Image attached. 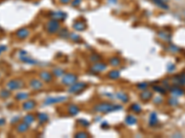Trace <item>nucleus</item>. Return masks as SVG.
Wrapping results in <instances>:
<instances>
[{"instance_id":"nucleus-38","label":"nucleus","mask_w":185,"mask_h":138,"mask_svg":"<svg viewBox=\"0 0 185 138\" xmlns=\"http://www.w3.org/2000/svg\"><path fill=\"white\" fill-rule=\"evenodd\" d=\"M75 137H79V138H86V137H89V135L84 132H80L75 135Z\"/></svg>"},{"instance_id":"nucleus-42","label":"nucleus","mask_w":185,"mask_h":138,"mask_svg":"<svg viewBox=\"0 0 185 138\" xmlns=\"http://www.w3.org/2000/svg\"><path fill=\"white\" fill-rule=\"evenodd\" d=\"M18 121H20V117H18V116H14L10 120V122L14 124H17V122H18Z\"/></svg>"},{"instance_id":"nucleus-47","label":"nucleus","mask_w":185,"mask_h":138,"mask_svg":"<svg viewBox=\"0 0 185 138\" xmlns=\"http://www.w3.org/2000/svg\"><path fill=\"white\" fill-rule=\"evenodd\" d=\"M101 127H102V128H105V127H108V124H107V122H104L103 124H101Z\"/></svg>"},{"instance_id":"nucleus-34","label":"nucleus","mask_w":185,"mask_h":138,"mask_svg":"<svg viewBox=\"0 0 185 138\" xmlns=\"http://www.w3.org/2000/svg\"><path fill=\"white\" fill-rule=\"evenodd\" d=\"M59 37H61V38H67V37H69V32L68 31V29H63L60 31V32H59Z\"/></svg>"},{"instance_id":"nucleus-21","label":"nucleus","mask_w":185,"mask_h":138,"mask_svg":"<svg viewBox=\"0 0 185 138\" xmlns=\"http://www.w3.org/2000/svg\"><path fill=\"white\" fill-rule=\"evenodd\" d=\"M29 124H27L26 122H20V124H18L17 126V132L18 133H24L28 131V129H29Z\"/></svg>"},{"instance_id":"nucleus-23","label":"nucleus","mask_w":185,"mask_h":138,"mask_svg":"<svg viewBox=\"0 0 185 138\" xmlns=\"http://www.w3.org/2000/svg\"><path fill=\"white\" fill-rule=\"evenodd\" d=\"M29 93L26 92H18L17 93V95L15 96V99L17 100H27L29 99Z\"/></svg>"},{"instance_id":"nucleus-28","label":"nucleus","mask_w":185,"mask_h":138,"mask_svg":"<svg viewBox=\"0 0 185 138\" xmlns=\"http://www.w3.org/2000/svg\"><path fill=\"white\" fill-rule=\"evenodd\" d=\"M34 120H35V118H34V116H33L32 114H27L23 118V122H26V124H29V125H31L32 122H34Z\"/></svg>"},{"instance_id":"nucleus-30","label":"nucleus","mask_w":185,"mask_h":138,"mask_svg":"<svg viewBox=\"0 0 185 138\" xmlns=\"http://www.w3.org/2000/svg\"><path fill=\"white\" fill-rule=\"evenodd\" d=\"M109 64H110V65H112V66H118V65H120V59L118 58V57L114 56V57H112V58L110 59Z\"/></svg>"},{"instance_id":"nucleus-13","label":"nucleus","mask_w":185,"mask_h":138,"mask_svg":"<svg viewBox=\"0 0 185 138\" xmlns=\"http://www.w3.org/2000/svg\"><path fill=\"white\" fill-rule=\"evenodd\" d=\"M40 78H41V80H43L44 82L50 83V82L53 80V76H52V74L48 72V71H43V72L40 73Z\"/></svg>"},{"instance_id":"nucleus-11","label":"nucleus","mask_w":185,"mask_h":138,"mask_svg":"<svg viewBox=\"0 0 185 138\" xmlns=\"http://www.w3.org/2000/svg\"><path fill=\"white\" fill-rule=\"evenodd\" d=\"M106 64L97 62L92 65L91 70H92V72H94V73H100V72H103L104 70H106Z\"/></svg>"},{"instance_id":"nucleus-6","label":"nucleus","mask_w":185,"mask_h":138,"mask_svg":"<svg viewBox=\"0 0 185 138\" xmlns=\"http://www.w3.org/2000/svg\"><path fill=\"white\" fill-rule=\"evenodd\" d=\"M18 59H20L21 62L25 63V64H29V65H35L37 63V61H35L34 59L32 58L31 56H29L27 52L23 51V50L20 51V53H18Z\"/></svg>"},{"instance_id":"nucleus-48","label":"nucleus","mask_w":185,"mask_h":138,"mask_svg":"<svg viewBox=\"0 0 185 138\" xmlns=\"http://www.w3.org/2000/svg\"><path fill=\"white\" fill-rule=\"evenodd\" d=\"M70 1H71V0H60V2L62 4H69L70 3Z\"/></svg>"},{"instance_id":"nucleus-7","label":"nucleus","mask_w":185,"mask_h":138,"mask_svg":"<svg viewBox=\"0 0 185 138\" xmlns=\"http://www.w3.org/2000/svg\"><path fill=\"white\" fill-rule=\"evenodd\" d=\"M68 99V97L66 96H57V97H49V98L46 99V100L44 101V105H52V104L56 103H60L65 101Z\"/></svg>"},{"instance_id":"nucleus-15","label":"nucleus","mask_w":185,"mask_h":138,"mask_svg":"<svg viewBox=\"0 0 185 138\" xmlns=\"http://www.w3.org/2000/svg\"><path fill=\"white\" fill-rule=\"evenodd\" d=\"M35 106H36V102L32 99H27L22 104V108H23L24 111H32L34 109Z\"/></svg>"},{"instance_id":"nucleus-16","label":"nucleus","mask_w":185,"mask_h":138,"mask_svg":"<svg viewBox=\"0 0 185 138\" xmlns=\"http://www.w3.org/2000/svg\"><path fill=\"white\" fill-rule=\"evenodd\" d=\"M73 29L77 31H83L86 29V24L83 20H77L74 22L73 24Z\"/></svg>"},{"instance_id":"nucleus-27","label":"nucleus","mask_w":185,"mask_h":138,"mask_svg":"<svg viewBox=\"0 0 185 138\" xmlns=\"http://www.w3.org/2000/svg\"><path fill=\"white\" fill-rule=\"evenodd\" d=\"M158 36L165 41H169L170 38H171V35H170L168 32H166V31H160L158 32Z\"/></svg>"},{"instance_id":"nucleus-19","label":"nucleus","mask_w":185,"mask_h":138,"mask_svg":"<svg viewBox=\"0 0 185 138\" xmlns=\"http://www.w3.org/2000/svg\"><path fill=\"white\" fill-rule=\"evenodd\" d=\"M68 112L69 114L71 115V116H75V115H77L80 112V109L77 105H75V104H71V105H69L68 108Z\"/></svg>"},{"instance_id":"nucleus-3","label":"nucleus","mask_w":185,"mask_h":138,"mask_svg":"<svg viewBox=\"0 0 185 138\" xmlns=\"http://www.w3.org/2000/svg\"><path fill=\"white\" fill-rule=\"evenodd\" d=\"M86 88L87 85L84 82H75V83L70 86L68 91L69 93H72V94H78V93L83 91Z\"/></svg>"},{"instance_id":"nucleus-24","label":"nucleus","mask_w":185,"mask_h":138,"mask_svg":"<svg viewBox=\"0 0 185 138\" xmlns=\"http://www.w3.org/2000/svg\"><path fill=\"white\" fill-rule=\"evenodd\" d=\"M37 119H38L40 124H46L49 120V117L46 113H38L37 114Z\"/></svg>"},{"instance_id":"nucleus-10","label":"nucleus","mask_w":185,"mask_h":138,"mask_svg":"<svg viewBox=\"0 0 185 138\" xmlns=\"http://www.w3.org/2000/svg\"><path fill=\"white\" fill-rule=\"evenodd\" d=\"M30 35V31L27 28H21L16 31V36L20 40H25Z\"/></svg>"},{"instance_id":"nucleus-46","label":"nucleus","mask_w":185,"mask_h":138,"mask_svg":"<svg viewBox=\"0 0 185 138\" xmlns=\"http://www.w3.org/2000/svg\"><path fill=\"white\" fill-rule=\"evenodd\" d=\"M5 122L6 120L4 118H0V126H3L4 124H5Z\"/></svg>"},{"instance_id":"nucleus-41","label":"nucleus","mask_w":185,"mask_h":138,"mask_svg":"<svg viewBox=\"0 0 185 138\" xmlns=\"http://www.w3.org/2000/svg\"><path fill=\"white\" fill-rule=\"evenodd\" d=\"M166 68H168V71L169 73H171V72H173L174 70H175V65L170 63V64H168V66H166Z\"/></svg>"},{"instance_id":"nucleus-4","label":"nucleus","mask_w":185,"mask_h":138,"mask_svg":"<svg viewBox=\"0 0 185 138\" xmlns=\"http://www.w3.org/2000/svg\"><path fill=\"white\" fill-rule=\"evenodd\" d=\"M24 87V83L21 79H11L7 83V88L10 91L18 90Z\"/></svg>"},{"instance_id":"nucleus-43","label":"nucleus","mask_w":185,"mask_h":138,"mask_svg":"<svg viewBox=\"0 0 185 138\" xmlns=\"http://www.w3.org/2000/svg\"><path fill=\"white\" fill-rule=\"evenodd\" d=\"M81 3V0H73L71 2V6L72 7H78Z\"/></svg>"},{"instance_id":"nucleus-40","label":"nucleus","mask_w":185,"mask_h":138,"mask_svg":"<svg viewBox=\"0 0 185 138\" xmlns=\"http://www.w3.org/2000/svg\"><path fill=\"white\" fill-rule=\"evenodd\" d=\"M168 49L171 52H173V53H178V52H180V48H178L177 46L173 45V44H171V45L169 46Z\"/></svg>"},{"instance_id":"nucleus-32","label":"nucleus","mask_w":185,"mask_h":138,"mask_svg":"<svg viewBox=\"0 0 185 138\" xmlns=\"http://www.w3.org/2000/svg\"><path fill=\"white\" fill-rule=\"evenodd\" d=\"M11 91L9 90V89H2L1 91H0V97H1L2 99H7V98H9V96H10V93Z\"/></svg>"},{"instance_id":"nucleus-26","label":"nucleus","mask_w":185,"mask_h":138,"mask_svg":"<svg viewBox=\"0 0 185 138\" xmlns=\"http://www.w3.org/2000/svg\"><path fill=\"white\" fill-rule=\"evenodd\" d=\"M125 122L128 125H134L137 122V119L134 116H132V115H128L125 119Z\"/></svg>"},{"instance_id":"nucleus-20","label":"nucleus","mask_w":185,"mask_h":138,"mask_svg":"<svg viewBox=\"0 0 185 138\" xmlns=\"http://www.w3.org/2000/svg\"><path fill=\"white\" fill-rule=\"evenodd\" d=\"M152 96H153V93H152L151 91H148V90H144L141 93V95H140V98L142 100H143V101H148L149 99H152Z\"/></svg>"},{"instance_id":"nucleus-14","label":"nucleus","mask_w":185,"mask_h":138,"mask_svg":"<svg viewBox=\"0 0 185 138\" xmlns=\"http://www.w3.org/2000/svg\"><path fill=\"white\" fill-rule=\"evenodd\" d=\"M155 5H157L158 7L164 9V10H168L169 9V7L168 5V0H151Z\"/></svg>"},{"instance_id":"nucleus-37","label":"nucleus","mask_w":185,"mask_h":138,"mask_svg":"<svg viewBox=\"0 0 185 138\" xmlns=\"http://www.w3.org/2000/svg\"><path fill=\"white\" fill-rule=\"evenodd\" d=\"M69 37H70V39L73 41V42H78V41L81 40L80 36L78 34H75V33H69Z\"/></svg>"},{"instance_id":"nucleus-35","label":"nucleus","mask_w":185,"mask_h":138,"mask_svg":"<svg viewBox=\"0 0 185 138\" xmlns=\"http://www.w3.org/2000/svg\"><path fill=\"white\" fill-rule=\"evenodd\" d=\"M168 104L170 106H172V107H176L179 105V100H178L176 98H170L168 99Z\"/></svg>"},{"instance_id":"nucleus-31","label":"nucleus","mask_w":185,"mask_h":138,"mask_svg":"<svg viewBox=\"0 0 185 138\" xmlns=\"http://www.w3.org/2000/svg\"><path fill=\"white\" fill-rule=\"evenodd\" d=\"M53 74L55 75L56 77H61L63 76V75L65 74V71L63 70L62 68L57 67V68L53 69Z\"/></svg>"},{"instance_id":"nucleus-39","label":"nucleus","mask_w":185,"mask_h":138,"mask_svg":"<svg viewBox=\"0 0 185 138\" xmlns=\"http://www.w3.org/2000/svg\"><path fill=\"white\" fill-rule=\"evenodd\" d=\"M137 88H138L139 89H142V90H144V89H146L148 88V84L147 83H139L138 85H137Z\"/></svg>"},{"instance_id":"nucleus-2","label":"nucleus","mask_w":185,"mask_h":138,"mask_svg":"<svg viewBox=\"0 0 185 138\" xmlns=\"http://www.w3.org/2000/svg\"><path fill=\"white\" fill-rule=\"evenodd\" d=\"M77 79H78V76L72 73L64 74L61 77L62 84H64L66 86H71L72 84L75 83V82H77Z\"/></svg>"},{"instance_id":"nucleus-1","label":"nucleus","mask_w":185,"mask_h":138,"mask_svg":"<svg viewBox=\"0 0 185 138\" xmlns=\"http://www.w3.org/2000/svg\"><path fill=\"white\" fill-rule=\"evenodd\" d=\"M120 110H122V106L118 105V104H111L107 102H102V103L96 104L94 107V111L100 113H108V112H112V111H117Z\"/></svg>"},{"instance_id":"nucleus-17","label":"nucleus","mask_w":185,"mask_h":138,"mask_svg":"<svg viewBox=\"0 0 185 138\" xmlns=\"http://www.w3.org/2000/svg\"><path fill=\"white\" fill-rule=\"evenodd\" d=\"M169 91H170V93H171L173 96H176V97L182 96L184 94V90H183V89H181L180 87H178V86H175V87H173V88H169Z\"/></svg>"},{"instance_id":"nucleus-44","label":"nucleus","mask_w":185,"mask_h":138,"mask_svg":"<svg viewBox=\"0 0 185 138\" xmlns=\"http://www.w3.org/2000/svg\"><path fill=\"white\" fill-rule=\"evenodd\" d=\"M161 102H162V98H160V97H157L154 100V103H155V104H158V103H161Z\"/></svg>"},{"instance_id":"nucleus-22","label":"nucleus","mask_w":185,"mask_h":138,"mask_svg":"<svg viewBox=\"0 0 185 138\" xmlns=\"http://www.w3.org/2000/svg\"><path fill=\"white\" fill-rule=\"evenodd\" d=\"M157 124H158L157 114L155 112H151L150 116H149V124L151 126H155Z\"/></svg>"},{"instance_id":"nucleus-36","label":"nucleus","mask_w":185,"mask_h":138,"mask_svg":"<svg viewBox=\"0 0 185 138\" xmlns=\"http://www.w3.org/2000/svg\"><path fill=\"white\" fill-rule=\"evenodd\" d=\"M78 122H79L80 125L83 126V127H88L90 125V122L86 120H84V119H80V120H78Z\"/></svg>"},{"instance_id":"nucleus-45","label":"nucleus","mask_w":185,"mask_h":138,"mask_svg":"<svg viewBox=\"0 0 185 138\" xmlns=\"http://www.w3.org/2000/svg\"><path fill=\"white\" fill-rule=\"evenodd\" d=\"M7 50V46L6 45H0V54L4 53Z\"/></svg>"},{"instance_id":"nucleus-29","label":"nucleus","mask_w":185,"mask_h":138,"mask_svg":"<svg viewBox=\"0 0 185 138\" xmlns=\"http://www.w3.org/2000/svg\"><path fill=\"white\" fill-rule=\"evenodd\" d=\"M131 110L133 111L134 113H140L141 111H142V108H141V106L139 105L138 103H133L132 105L131 106Z\"/></svg>"},{"instance_id":"nucleus-5","label":"nucleus","mask_w":185,"mask_h":138,"mask_svg":"<svg viewBox=\"0 0 185 138\" xmlns=\"http://www.w3.org/2000/svg\"><path fill=\"white\" fill-rule=\"evenodd\" d=\"M59 29H60V23L57 20L51 18V20H49L46 23V31L49 33H56Z\"/></svg>"},{"instance_id":"nucleus-33","label":"nucleus","mask_w":185,"mask_h":138,"mask_svg":"<svg viewBox=\"0 0 185 138\" xmlns=\"http://www.w3.org/2000/svg\"><path fill=\"white\" fill-rule=\"evenodd\" d=\"M153 88H154V90L161 93V94H166V89L163 87V86H154Z\"/></svg>"},{"instance_id":"nucleus-8","label":"nucleus","mask_w":185,"mask_h":138,"mask_svg":"<svg viewBox=\"0 0 185 138\" xmlns=\"http://www.w3.org/2000/svg\"><path fill=\"white\" fill-rule=\"evenodd\" d=\"M49 17L52 20H56L57 21H64L67 18V13L64 11H52L49 13Z\"/></svg>"},{"instance_id":"nucleus-12","label":"nucleus","mask_w":185,"mask_h":138,"mask_svg":"<svg viewBox=\"0 0 185 138\" xmlns=\"http://www.w3.org/2000/svg\"><path fill=\"white\" fill-rule=\"evenodd\" d=\"M30 87L33 90H39L43 88V82L39 79H36V78H33L30 81Z\"/></svg>"},{"instance_id":"nucleus-9","label":"nucleus","mask_w":185,"mask_h":138,"mask_svg":"<svg viewBox=\"0 0 185 138\" xmlns=\"http://www.w3.org/2000/svg\"><path fill=\"white\" fill-rule=\"evenodd\" d=\"M172 81H173L174 86H178V87H180V86H184L185 85V72L176 75V76L172 78Z\"/></svg>"},{"instance_id":"nucleus-25","label":"nucleus","mask_w":185,"mask_h":138,"mask_svg":"<svg viewBox=\"0 0 185 138\" xmlns=\"http://www.w3.org/2000/svg\"><path fill=\"white\" fill-rule=\"evenodd\" d=\"M107 77H108L110 79H118V78L120 77V73L118 70H111L110 72L107 74Z\"/></svg>"},{"instance_id":"nucleus-18","label":"nucleus","mask_w":185,"mask_h":138,"mask_svg":"<svg viewBox=\"0 0 185 138\" xmlns=\"http://www.w3.org/2000/svg\"><path fill=\"white\" fill-rule=\"evenodd\" d=\"M114 97L124 103H127L129 101V96L124 92H117L116 94L114 95Z\"/></svg>"}]
</instances>
